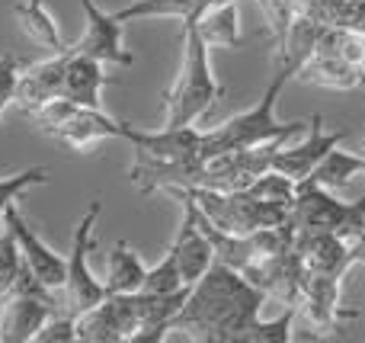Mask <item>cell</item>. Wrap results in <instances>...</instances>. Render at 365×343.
I'll use <instances>...</instances> for the list:
<instances>
[{
	"mask_svg": "<svg viewBox=\"0 0 365 343\" xmlns=\"http://www.w3.org/2000/svg\"><path fill=\"white\" fill-rule=\"evenodd\" d=\"M45 135H51L55 141L74 148V151H90V148L100 145L103 138H122V122L106 116L103 109L77 106L64 122L45 128Z\"/></svg>",
	"mask_w": 365,
	"mask_h": 343,
	"instance_id": "13",
	"label": "cell"
},
{
	"mask_svg": "<svg viewBox=\"0 0 365 343\" xmlns=\"http://www.w3.org/2000/svg\"><path fill=\"white\" fill-rule=\"evenodd\" d=\"M247 193H253L257 199H266V203L282 205V209H292L298 183L292 177H285V173H279V170H266L247 186Z\"/></svg>",
	"mask_w": 365,
	"mask_h": 343,
	"instance_id": "25",
	"label": "cell"
},
{
	"mask_svg": "<svg viewBox=\"0 0 365 343\" xmlns=\"http://www.w3.org/2000/svg\"><path fill=\"white\" fill-rule=\"evenodd\" d=\"M170 196H177L182 203V222L177 228V237H173V244L167 250L177 257L182 282L192 286V282H199L202 276L208 273V267L215 263V247H212V241H208L205 228H202L199 209H195L192 199H189L186 193H180V190H170Z\"/></svg>",
	"mask_w": 365,
	"mask_h": 343,
	"instance_id": "8",
	"label": "cell"
},
{
	"mask_svg": "<svg viewBox=\"0 0 365 343\" xmlns=\"http://www.w3.org/2000/svg\"><path fill=\"white\" fill-rule=\"evenodd\" d=\"M340 289H343V276L304 273L298 308H304L317 327H324V331H334L336 321L346 314L340 308Z\"/></svg>",
	"mask_w": 365,
	"mask_h": 343,
	"instance_id": "18",
	"label": "cell"
},
{
	"mask_svg": "<svg viewBox=\"0 0 365 343\" xmlns=\"http://www.w3.org/2000/svg\"><path fill=\"white\" fill-rule=\"evenodd\" d=\"M170 193V190H167ZM199 205V212L215 225V228L227 231V235H253L259 228H272V225L289 222V209L276 203L257 199L247 190H180Z\"/></svg>",
	"mask_w": 365,
	"mask_h": 343,
	"instance_id": "4",
	"label": "cell"
},
{
	"mask_svg": "<svg viewBox=\"0 0 365 343\" xmlns=\"http://www.w3.org/2000/svg\"><path fill=\"white\" fill-rule=\"evenodd\" d=\"M103 203L93 199L83 212V218L74 228V241H71V254H68V270H64V282L61 289H55V312L61 314H83L87 308L100 305L106 299V286L103 280H96L93 270H90V250H93V231L100 222Z\"/></svg>",
	"mask_w": 365,
	"mask_h": 343,
	"instance_id": "5",
	"label": "cell"
},
{
	"mask_svg": "<svg viewBox=\"0 0 365 343\" xmlns=\"http://www.w3.org/2000/svg\"><path fill=\"white\" fill-rule=\"evenodd\" d=\"M19 61L16 55H4L0 58V128H4V109L16 100V83H19Z\"/></svg>",
	"mask_w": 365,
	"mask_h": 343,
	"instance_id": "30",
	"label": "cell"
},
{
	"mask_svg": "<svg viewBox=\"0 0 365 343\" xmlns=\"http://www.w3.org/2000/svg\"><path fill=\"white\" fill-rule=\"evenodd\" d=\"M64 68H68V48L48 55L45 61H36V64H26V68H19L16 100H13V103L32 116L45 100H51V96H61Z\"/></svg>",
	"mask_w": 365,
	"mask_h": 343,
	"instance_id": "14",
	"label": "cell"
},
{
	"mask_svg": "<svg viewBox=\"0 0 365 343\" xmlns=\"http://www.w3.org/2000/svg\"><path fill=\"white\" fill-rule=\"evenodd\" d=\"M23 263L26 260H23V250H19V244H16V235L4 225V228H0V302L10 299Z\"/></svg>",
	"mask_w": 365,
	"mask_h": 343,
	"instance_id": "26",
	"label": "cell"
},
{
	"mask_svg": "<svg viewBox=\"0 0 365 343\" xmlns=\"http://www.w3.org/2000/svg\"><path fill=\"white\" fill-rule=\"evenodd\" d=\"M180 289H186V282H182V273L177 267V257L167 250L164 260H158L145 273L141 292H148V295H170V292H180Z\"/></svg>",
	"mask_w": 365,
	"mask_h": 343,
	"instance_id": "27",
	"label": "cell"
},
{
	"mask_svg": "<svg viewBox=\"0 0 365 343\" xmlns=\"http://www.w3.org/2000/svg\"><path fill=\"white\" fill-rule=\"evenodd\" d=\"M81 10L87 16V29L77 39L74 45H68L74 55L93 58L100 64H122V68H132L135 55L125 48L122 42V23L113 16V13L100 10L93 0H81Z\"/></svg>",
	"mask_w": 365,
	"mask_h": 343,
	"instance_id": "7",
	"label": "cell"
},
{
	"mask_svg": "<svg viewBox=\"0 0 365 343\" xmlns=\"http://www.w3.org/2000/svg\"><path fill=\"white\" fill-rule=\"evenodd\" d=\"M145 273H148V267L141 263V257L132 250V244H128V241H115V247L109 250V260H106V276H103L106 295L141 292Z\"/></svg>",
	"mask_w": 365,
	"mask_h": 343,
	"instance_id": "21",
	"label": "cell"
},
{
	"mask_svg": "<svg viewBox=\"0 0 365 343\" xmlns=\"http://www.w3.org/2000/svg\"><path fill=\"white\" fill-rule=\"evenodd\" d=\"M109 83L106 64L93 61V58L74 55L68 48V68H64V81H61V96H68L71 103L87 109H103V87Z\"/></svg>",
	"mask_w": 365,
	"mask_h": 343,
	"instance_id": "17",
	"label": "cell"
},
{
	"mask_svg": "<svg viewBox=\"0 0 365 343\" xmlns=\"http://www.w3.org/2000/svg\"><path fill=\"white\" fill-rule=\"evenodd\" d=\"M289 222L295 225V231H336V235L349 237L353 231L365 228V199L343 203L327 186H317L314 180H302L295 203L289 209Z\"/></svg>",
	"mask_w": 365,
	"mask_h": 343,
	"instance_id": "6",
	"label": "cell"
},
{
	"mask_svg": "<svg viewBox=\"0 0 365 343\" xmlns=\"http://www.w3.org/2000/svg\"><path fill=\"white\" fill-rule=\"evenodd\" d=\"M362 173H365L362 154H349V151H343V148H334V151L314 167V173H311L308 180H314L317 186H327V190H343V186H349L356 177H362Z\"/></svg>",
	"mask_w": 365,
	"mask_h": 343,
	"instance_id": "23",
	"label": "cell"
},
{
	"mask_svg": "<svg viewBox=\"0 0 365 343\" xmlns=\"http://www.w3.org/2000/svg\"><path fill=\"white\" fill-rule=\"evenodd\" d=\"M55 302L36 295H10L0 302V343H29L51 318Z\"/></svg>",
	"mask_w": 365,
	"mask_h": 343,
	"instance_id": "16",
	"label": "cell"
},
{
	"mask_svg": "<svg viewBox=\"0 0 365 343\" xmlns=\"http://www.w3.org/2000/svg\"><path fill=\"white\" fill-rule=\"evenodd\" d=\"M295 250L302 257L304 273L343 276L353 267L349 237L336 231H295Z\"/></svg>",
	"mask_w": 365,
	"mask_h": 343,
	"instance_id": "12",
	"label": "cell"
},
{
	"mask_svg": "<svg viewBox=\"0 0 365 343\" xmlns=\"http://www.w3.org/2000/svg\"><path fill=\"white\" fill-rule=\"evenodd\" d=\"M263 302V289H257L227 263L215 260L208 273L189 286L186 302L170 321V331L202 343H240L250 324L259 318Z\"/></svg>",
	"mask_w": 365,
	"mask_h": 343,
	"instance_id": "1",
	"label": "cell"
},
{
	"mask_svg": "<svg viewBox=\"0 0 365 343\" xmlns=\"http://www.w3.org/2000/svg\"><path fill=\"white\" fill-rule=\"evenodd\" d=\"M36 183H48V167H26V170L13 173V177H0V228H4L6 205Z\"/></svg>",
	"mask_w": 365,
	"mask_h": 343,
	"instance_id": "28",
	"label": "cell"
},
{
	"mask_svg": "<svg viewBox=\"0 0 365 343\" xmlns=\"http://www.w3.org/2000/svg\"><path fill=\"white\" fill-rule=\"evenodd\" d=\"M195 29L205 39L208 48H237L240 45V16H237V0L227 4H215L195 19Z\"/></svg>",
	"mask_w": 365,
	"mask_h": 343,
	"instance_id": "22",
	"label": "cell"
},
{
	"mask_svg": "<svg viewBox=\"0 0 365 343\" xmlns=\"http://www.w3.org/2000/svg\"><path fill=\"white\" fill-rule=\"evenodd\" d=\"M225 87L218 83L212 71V58H208V45L199 36L195 23L182 26V64L173 87L167 90L164 106H167V122L164 126L180 128V126H195L212 113V106L221 100Z\"/></svg>",
	"mask_w": 365,
	"mask_h": 343,
	"instance_id": "3",
	"label": "cell"
},
{
	"mask_svg": "<svg viewBox=\"0 0 365 343\" xmlns=\"http://www.w3.org/2000/svg\"><path fill=\"white\" fill-rule=\"evenodd\" d=\"M295 64L292 61H279L276 77L269 81L266 93L259 96L257 106L244 109V113L231 116L227 122L215 128H202V148L199 158H218L225 151H240V148H257V145H269V141H289L292 135L302 132L304 122H279L276 119V103L282 96L285 83L295 77Z\"/></svg>",
	"mask_w": 365,
	"mask_h": 343,
	"instance_id": "2",
	"label": "cell"
},
{
	"mask_svg": "<svg viewBox=\"0 0 365 343\" xmlns=\"http://www.w3.org/2000/svg\"><path fill=\"white\" fill-rule=\"evenodd\" d=\"M4 225L13 231V235H16V244H19V250H23V260L29 263V270L36 273V280L42 282V286L51 292V299H55V289H61V282H64L68 257L55 254V250H51L48 244L36 235V228H32V225L23 218V212H19L16 199L6 205Z\"/></svg>",
	"mask_w": 365,
	"mask_h": 343,
	"instance_id": "10",
	"label": "cell"
},
{
	"mask_svg": "<svg viewBox=\"0 0 365 343\" xmlns=\"http://www.w3.org/2000/svg\"><path fill=\"white\" fill-rule=\"evenodd\" d=\"M13 16H16L19 29L29 36V42H36L48 55L68 48V42H64L61 29H58L55 16L48 13L45 0H19V4H13Z\"/></svg>",
	"mask_w": 365,
	"mask_h": 343,
	"instance_id": "20",
	"label": "cell"
},
{
	"mask_svg": "<svg viewBox=\"0 0 365 343\" xmlns=\"http://www.w3.org/2000/svg\"><path fill=\"white\" fill-rule=\"evenodd\" d=\"M215 4H227V0H132V4L119 6L113 16L119 23H128V19H180L186 26L195 23Z\"/></svg>",
	"mask_w": 365,
	"mask_h": 343,
	"instance_id": "19",
	"label": "cell"
},
{
	"mask_svg": "<svg viewBox=\"0 0 365 343\" xmlns=\"http://www.w3.org/2000/svg\"><path fill=\"white\" fill-rule=\"evenodd\" d=\"M122 138L135 148L138 154L154 160H195L202 148V128L199 126H180V128H158V132H145L128 122H122Z\"/></svg>",
	"mask_w": 365,
	"mask_h": 343,
	"instance_id": "11",
	"label": "cell"
},
{
	"mask_svg": "<svg viewBox=\"0 0 365 343\" xmlns=\"http://www.w3.org/2000/svg\"><path fill=\"white\" fill-rule=\"evenodd\" d=\"M359 154H362V160H365V141H362V151Z\"/></svg>",
	"mask_w": 365,
	"mask_h": 343,
	"instance_id": "31",
	"label": "cell"
},
{
	"mask_svg": "<svg viewBox=\"0 0 365 343\" xmlns=\"http://www.w3.org/2000/svg\"><path fill=\"white\" fill-rule=\"evenodd\" d=\"M343 138H346V132H324V119L321 116H311L308 119V138L298 141V145H279L276 154H272V170L285 173V177H292L295 183H302V180H308L311 173H314V167L321 164L324 158H327L334 148L343 145Z\"/></svg>",
	"mask_w": 365,
	"mask_h": 343,
	"instance_id": "9",
	"label": "cell"
},
{
	"mask_svg": "<svg viewBox=\"0 0 365 343\" xmlns=\"http://www.w3.org/2000/svg\"><path fill=\"white\" fill-rule=\"evenodd\" d=\"M295 77L311 87H330V90H365V71L349 64L336 51L317 45L302 64H298Z\"/></svg>",
	"mask_w": 365,
	"mask_h": 343,
	"instance_id": "15",
	"label": "cell"
},
{
	"mask_svg": "<svg viewBox=\"0 0 365 343\" xmlns=\"http://www.w3.org/2000/svg\"><path fill=\"white\" fill-rule=\"evenodd\" d=\"M295 314H298V305H285L276 318H269V321L257 318L240 343H289L292 327H295Z\"/></svg>",
	"mask_w": 365,
	"mask_h": 343,
	"instance_id": "24",
	"label": "cell"
},
{
	"mask_svg": "<svg viewBox=\"0 0 365 343\" xmlns=\"http://www.w3.org/2000/svg\"><path fill=\"white\" fill-rule=\"evenodd\" d=\"M71 340H77V318L61 312H51V318L36 334V343H71Z\"/></svg>",
	"mask_w": 365,
	"mask_h": 343,
	"instance_id": "29",
	"label": "cell"
}]
</instances>
